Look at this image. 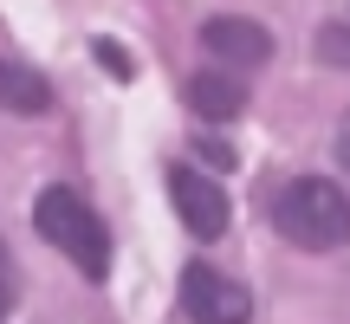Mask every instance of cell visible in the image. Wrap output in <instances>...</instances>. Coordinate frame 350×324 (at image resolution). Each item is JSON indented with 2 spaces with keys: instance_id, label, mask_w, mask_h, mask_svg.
I'll return each instance as SVG.
<instances>
[{
  "instance_id": "6da1fadb",
  "label": "cell",
  "mask_w": 350,
  "mask_h": 324,
  "mask_svg": "<svg viewBox=\"0 0 350 324\" xmlns=\"http://www.w3.org/2000/svg\"><path fill=\"white\" fill-rule=\"evenodd\" d=\"M273 227L305 253H338L350 247V195L325 175H292L273 195Z\"/></svg>"
},
{
  "instance_id": "7a4b0ae2",
  "label": "cell",
  "mask_w": 350,
  "mask_h": 324,
  "mask_svg": "<svg viewBox=\"0 0 350 324\" xmlns=\"http://www.w3.org/2000/svg\"><path fill=\"white\" fill-rule=\"evenodd\" d=\"M33 227H39V240L59 247L85 279H104V273H111V234H104V221L91 214V201L78 195V188H39Z\"/></svg>"
},
{
  "instance_id": "3957f363",
  "label": "cell",
  "mask_w": 350,
  "mask_h": 324,
  "mask_svg": "<svg viewBox=\"0 0 350 324\" xmlns=\"http://www.w3.org/2000/svg\"><path fill=\"white\" fill-rule=\"evenodd\" d=\"M182 312L188 324H253V292L214 266H182Z\"/></svg>"
},
{
  "instance_id": "277c9868",
  "label": "cell",
  "mask_w": 350,
  "mask_h": 324,
  "mask_svg": "<svg viewBox=\"0 0 350 324\" xmlns=\"http://www.w3.org/2000/svg\"><path fill=\"white\" fill-rule=\"evenodd\" d=\"M169 208H175V221L188 227L195 240H221L227 234V188L214 182V175H201V169H188V162H175L169 169Z\"/></svg>"
},
{
  "instance_id": "5b68a950",
  "label": "cell",
  "mask_w": 350,
  "mask_h": 324,
  "mask_svg": "<svg viewBox=\"0 0 350 324\" xmlns=\"http://www.w3.org/2000/svg\"><path fill=\"white\" fill-rule=\"evenodd\" d=\"M201 46H208L214 65H266L273 59V33H266L260 20H247V13H214L208 26H201Z\"/></svg>"
},
{
  "instance_id": "8992f818",
  "label": "cell",
  "mask_w": 350,
  "mask_h": 324,
  "mask_svg": "<svg viewBox=\"0 0 350 324\" xmlns=\"http://www.w3.org/2000/svg\"><path fill=\"white\" fill-rule=\"evenodd\" d=\"M188 111L201 124H234L247 111V85L234 72H201V78H188Z\"/></svg>"
},
{
  "instance_id": "52a82bcc",
  "label": "cell",
  "mask_w": 350,
  "mask_h": 324,
  "mask_svg": "<svg viewBox=\"0 0 350 324\" xmlns=\"http://www.w3.org/2000/svg\"><path fill=\"white\" fill-rule=\"evenodd\" d=\"M0 111H13V117H46L52 111V85L33 72V65L0 59Z\"/></svg>"
},
{
  "instance_id": "ba28073f",
  "label": "cell",
  "mask_w": 350,
  "mask_h": 324,
  "mask_svg": "<svg viewBox=\"0 0 350 324\" xmlns=\"http://www.w3.org/2000/svg\"><path fill=\"white\" fill-rule=\"evenodd\" d=\"M318 65H331V72H350V20H331L325 33H318Z\"/></svg>"
},
{
  "instance_id": "9c48e42d",
  "label": "cell",
  "mask_w": 350,
  "mask_h": 324,
  "mask_svg": "<svg viewBox=\"0 0 350 324\" xmlns=\"http://www.w3.org/2000/svg\"><path fill=\"white\" fill-rule=\"evenodd\" d=\"M98 59L111 65V78H130V59H124V46H111V39H104V46H98Z\"/></svg>"
},
{
  "instance_id": "30bf717a",
  "label": "cell",
  "mask_w": 350,
  "mask_h": 324,
  "mask_svg": "<svg viewBox=\"0 0 350 324\" xmlns=\"http://www.w3.org/2000/svg\"><path fill=\"white\" fill-rule=\"evenodd\" d=\"M13 312V279H7V253H0V318Z\"/></svg>"
},
{
  "instance_id": "8fae6325",
  "label": "cell",
  "mask_w": 350,
  "mask_h": 324,
  "mask_svg": "<svg viewBox=\"0 0 350 324\" xmlns=\"http://www.w3.org/2000/svg\"><path fill=\"white\" fill-rule=\"evenodd\" d=\"M338 162L350 169V111H344V130H338Z\"/></svg>"
}]
</instances>
